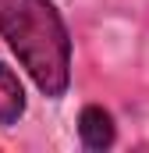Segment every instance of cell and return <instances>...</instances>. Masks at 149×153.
<instances>
[{
	"instance_id": "1",
	"label": "cell",
	"mask_w": 149,
	"mask_h": 153,
	"mask_svg": "<svg viewBox=\"0 0 149 153\" xmlns=\"http://www.w3.org/2000/svg\"><path fill=\"white\" fill-rule=\"evenodd\" d=\"M0 39L14 50L43 96L60 100L71 85V32L53 0H0Z\"/></svg>"
},
{
	"instance_id": "2",
	"label": "cell",
	"mask_w": 149,
	"mask_h": 153,
	"mask_svg": "<svg viewBox=\"0 0 149 153\" xmlns=\"http://www.w3.org/2000/svg\"><path fill=\"white\" fill-rule=\"evenodd\" d=\"M78 139H82L85 150H110L114 139H117V125H114L110 111H103L96 103L82 107V114H78Z\"/></svg>"
},
{
	"instance_id": "3",
	"label": "cell",
	"mask_w": 149,
	"mask_h": 153,
	"mask_svg": "<svg viewBox=\"0 0 149 153\" xmlns=\"http://www.w3.org/2000/svg\"><path fill=\"white\" fill-rule=\"evenodd\" d=\"M21 114H25V89L7 64H0V125L11 128L21 121Z\"/></svg>"
}]
</instances>
